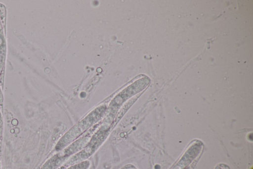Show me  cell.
Here are the masks:
<instances>
[{
    "label": "cell",
    "mask_w": 253,
    "mask_h": 169,
    "mask_svg": "<svg viewBox=\"0 0 253 169\" xmlns=\"http://www.w3.org/2000/svg\"><path fill=\"white\" fill-rule=\"evenodd\" d=\"M106 108L105 106H102L89 113L64 134L56 145L55 150L60 151L70 145L84 131L99 120L105 113Z\"/></svg>",
    "instance_id": "cell-1"
},
{
    "label": "cell",
    "mask_w": 253,
    "mask_h": 169,
    "mask_svg": "<svg viewBox=\"0 0 253 169\" xmlns=\"http://www.w3.org/2000/svg\"><path fill=\"white\" fill-rule=\"evenodd\" d=\"M90 139V136L88 135L70 144L48 159L40 169H58L72 156L82 150Z\"/></svg>",
    "instance_id": "cell-2"
},
{
    "label": "cell",
    "mask_w": 253,
    "mask_h": 169,
    "mask_svg": "<svg viewBox=\"0 0 253 169\" xmlns=\"http://www.w3.org/2000/svg\"><path fill=\"white\" fill-rule=\"evenodd\" d=\"M108 128L105 127V128H102L97 131L82 150L72 156L60 167L61 169H65L71 166L87 160L103 143L108 134Z\"/></svg>",
    "instance_id": "cell-3"
},
{
    "label": "cell",
    "mask_w": 253,
    "mask_h": 169,
    "mask_svg": "<svg viewBox=\"0 0 253 169\" xmlns=\"http://www.w3.org/2000/svg\"><path fill=\"white\" fill-rule=\"evenodd\" d=\"M145 79L139 80L129 85L119 93L111 103L109 106L110 113L113 114L118 107L128 98L142 90L147 85Z\"/></svg>",
    "instance_id": "cell-4"
},
{
    "label": "cell",
    "mask_w": 253,
    "mask_h": 169,
    "mask_svg": "<svg viewBox=\"0 0 253 169\" xmlns=\"http://www.w3.org/2000/svg\"><path fill=\"white\" fill-rule=\"evenodd\" d=\"M182 157L180 160L171 169H184L197 156L200 149L199 147H192Z\"/></svg>",
    "instance_id": "cell-5"
},
{
    "label": "cell",
    "mask_w": 253,
    "mask_h": 169,
    "mask_svg": "<svg viewBox=\"0 0 253 169\" xmlns=\"http://www.w3.org/2000/svg\"><path fill=\"white\" fill-rule=\"evenodd\" d=\"M5 51L6 45L3 31L0 21V73H1L4 63Z\"/></svg>",
    "instance_id": "cell-6"
},
{
    "label": "cell",
    "mask_w": 253,
    "mask_h": 169,
    "mask_svg": "<svg viewBox=\"0 0 253 169\" xmlns=\"http://www.w3.org/2000/svg\"><path fill=\"white\" fill-rule=\"evenodd\" d=\"M90 166V162L86 160L78 164L71 166L65 169H88Z\"/></svg>",
    "instance_id": "cell-7"
},
{
    "label": "cell",
    "mask_w": 253,
    "mask_h": 169,
    "mask_svg": "<svg viewBox=\"0 0 253 169\" xmlns=\"http://www.w3.org/2000/svg\"><path fill=\"white\" fill-rule=\"evenodd\" d=\"M2 129H3V119L2 116L0 111V141L1 139V137L2 133Z\"/></svg>",
    "instance_id": "cell-8"
},
{
    "label": "cell",
    "mask_w": 253,
    "mask_h": 169,
    "mask_svg": "<svg viewBox=\"0 0 253 169\" xmlns=\"http://www.w3.org/2000/svg\"><path fill=\"white\" fill-rule=\"evenodd\" d=\"M3 95L2 93L0 87V103H1L3 101Z\"/></svg>",
    "instance_id": "cell-9"
},
{
    "label": "cell",
    "mask_w": 253,
    "mask_h": 169,
    "mask_svg": "<svg viewBox=\"0 0 253 169\" xmlns=\"http://www.w3.org/2000/svg\"><path fill=\"white\" fill-rule=\"evenodd\" d=\"M215 169H221L219 167H217Z\"/></svg>",
    "instance_id": "cell-10"
},
{
    "label": "cell",
    "mask_w": 253,
    "mask_h": 169,
    "mask_svg": "<svg viewBox=\"0 0 253 169\" xmlns=\"http://www.w3.org/2000/svg\"><path fill=\"white\" fill-rule=\"evenodd\" d=\"M0 169H1V165H0Z\"/></svg>",
    "instance_id": "cell-11"
},
{
    "label": "cell",
    "mask_w": 253,
    "mask_h": 169,
    "mask_svg": "<svg viewBox=\"0 0 253 169\" xmlns=\"http://www.w3.org/2000/svg\"><path fill=\"white\" fill-rule=\"evenodd\" d=\"M189 169V168H186V169Z\"/></svg>",
    "instance_id": "cell-12"
},
{
    "label": "cell",
    "mask_w": 253,
    "mask_h": 169,
    "mask_svg": "<svg viewBox=\"0 0 253 169\" xmlns=\"http://www.w3.org/2000/svg\"></svg>",
    "instance_id": "cell-13"
}]
</instances>
